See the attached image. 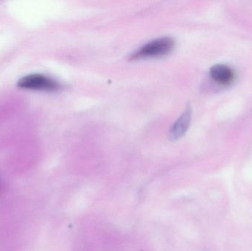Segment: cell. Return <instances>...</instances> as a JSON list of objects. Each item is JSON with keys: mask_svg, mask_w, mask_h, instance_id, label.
I'll use <instances>...</instances> for the list:
<instances>
[{"mask_svg": "<svg viewBox=\"0 0 252 251\" xmlns=\"http://www.w3.org/2000/svg\"><path fill=\"white\" fill-rule=\"evenodd\" d=\"M191 122V109L187 107L182 116L176 121L170 131V137L172 140L178 139L188 131Z\"/></svg>", "mask_w": 252, "mask_h": 251, "instance_id": "277c9868", "label": "cell"}, {"mask_svg": "<svg viewBox=\"0 0 252 251\" xmlns=\"http://www.w3.org/2000/svg\"><path fill=\"white\" fill-rule=\"evenodd\" d=\"M17 86L23 89L55 91L60 87V85L53 78L41 74H32L19 80Z\"/></svg>", "mask_w": 252, "mask_h": 251, "instance_id": "7a4b0ae2", "label": "cell"}, {"mask_svg": "<svg viewBox=\"0 0 252 251\" xmlns=\"http://www.w3.org/2000/svg\"><path fill=\"white\" fill-rule=\"evenodd\" d=\"M175 45V41L170 37H162L150 41L142 46L132 55L130 58L139 59L143 57H159L170 53Z\"/></svg>", "mask_w": 252, "mask_h": 251, "instance_id": "6da1fadb", "label": "cell"}, {"mask_svg": "<svg viewBox=\"0 0 252 251\" xmlns=\"http://www.w3.org/2000/svg\"><path fill=\"white\" fill-rule=\"evenodd\" d=\"M210 74L213 81L219 85L226 86L235 81V71L226 65H215L210 69Z\"/></svg>", "mask_w": 252, "mask_h": 251, "instance_id": "3957f363", "label": "cell"}]
</instances>
